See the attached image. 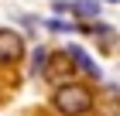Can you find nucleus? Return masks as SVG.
Here are the masks:
<instances>
[{
	"mask_svg": "<svg viewBox=\"0 0 120 116\" xmlns=\"http://www.w3.org/2000/svg\"><path fill=\"white\" fill-rule=\"evenodd\" d=\"M52 106L58 109L62 116H82L93 109V92L79 82H65L52 92Z\"/></svg>",
	"mask_w": 120,
	"mask_h": 116,
	"instance_id": "obj_1",
	"label": "nucleus"
},
{
	"mask_svg": "<svg viewBox=\"0 0 120 116\" xmlns=\"http://www.w3.org/2000/svg\"><path fill=\"white\" fill-rule=\"evenodd\" d=\"M24 58V41H21L17 31L10 27H0V65H17Z\"/></svg>",
	"mask_w": 120,
	"mask_h": 116,
	"instance_id": "obj_2",
	"label": "nucleus"
},
{
	"mask_svg": "<svg viewBox=\"0 0 120 116\" xmlns=\"http://www.w3.org/2000/svg\"><path fill=\"white\" fill-rule=\"evenodd\" d=\"M65 55H69V58H72V65H75V68H82L93 82H96V79H103V68L93 62V58H89V55H86L79 45H69V48H65Z\"/></svg>",
	"mask_w": 120,
	"mask_h": 116,
	"instance_id": "obj_3",
	"label": "nucleus"
},
{
	"mask_svg": "<svg viewBox=\"0 0 120 116\" xmlns=\"http://www.w3.org/2000/svg\"><path fill=\"white\" fill-rule=\"evenodd\" d=\"M72 14H79V17L93 21L96 14H100V4H96V0H72Z\"/></svg>",
	"mask_w": 120,
	"mask_h": 116,
	"instance_id": "obj_4",
	"label": "nucleus"
},
{
	"mask_svg": "<svg viewBox=\"0 0 120 116\" xmlns=\"http://www.w3.org/2000/svg\"><path fill=\"white\" fill-rule=\"evenodd\" d=\"M45 65H48V48L38 45L34 55H31V72H34V75H45Z\"/></svg>",
	"mask_w": 120,
	"mask_h": 116,
	"instance_id": "obj_5",
	"label": "nucleus"
},
{
	"mask_svg": "<svg viewBox=\"0 0 120 116\" xmlns=\"http://www.w3.org/2000/svg\"><path fill=\"white\" fill-rule=\"evenodd\" d=\"M48 27H52V31H72L75 24H65V21H58V17H55V21H48Z\"/></svg>",
	"mask_w": 120,
	"mask_h": 116,
	"instance_id": "obj_6",
	"label": "nucleus"
}]
</instances>
